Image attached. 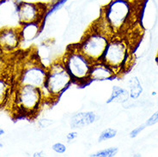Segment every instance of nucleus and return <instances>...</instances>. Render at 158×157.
Instances as JSON below:
<instances>
[{
	"mask_svg": "<svg viewBox=\"0 0 158 157\" xmlns=\"http://www.w3.org/2000/svg\"><path fill=\"white\" fill-rule=\"evenodd\" d=\"M145 127H146V126H145V124H144V125L139 126L138 127H137V128H135L134 130H131V131L130 132V138H136L138 134L142 131L143 130H144V128H145Z\"/></svg>",
	"mask_w": 158,
	"mask_h": 157,
	"instance_id": "obj_21",
	"label": "nucleus"
},
{
	"mask_svg": "<svg viewBox=\"0 0 158 157\" xmlns=\"http://www.w3.org/2000/svg\"><path fill=\"white\" fill-rule=\"evenodd\" d=\"M96 120V114L93 112H82L75 114L71 119V128H83Z\"/></svg>",
	"mask_w": 158,
	"mask_h": 157,
	"instance_id": "obj_11",
	"label": "nucleus"
},
{
	"mask_svg": "<svg viewBox=\"0 0 158 157\" xmlns=\"http://www.w3.org/2000/svg\"><path fill=\"white\" fill-rule=\"evenodd\" d=\"M22 45L20 28H4L0 30V47L5 54L16 52Z\"/></svg>",
	"mask_w": 158,
	"mask_h": 157,
	"instance_id": "obj_9",
	"label": "nucleus"
},
{
	"mask_svg": "<svg viewBox=\"0 0 158 157\" xmlns=\"http://www.w3.org/2000/svg\"><path fill=\"white\" fill-rule=\"evenodd\" d=\"M2 148H4V144L3 143H0V149H2Z\"/></svg>",
	"mask_w": 158,
	"mask_h": 157,
	"instance_id": "obj_28",
	"label": "nucleus"
},
{
	"mask_svg": "<svg viewBox=\"0 0 158 157\" xmlns=\"http://www.w3.org/2000/svg\"><path fill=\"white\" fill-rule=\"evenodd\" d=\"M47 78V66L39 62H31L24 65L20 72L17 84L42 89Z\"/></svg>",
	"mask_w": 158,
	"mask_h": 157,
	"instance_id": "obj_8",
	"label": "nucleus"
},
{
	"mask_svg": "<svg viewBox=\"0 0 158 157\" xmlns=\"http://www.w3.org/2000/svg\"><path fill=\"white\" fill-rule=\"evenodd\" d=\"M12 93L11 79L8 76L0 74V107L4 106L10 99Z\"/></svg>",
	"mask_w": 158,
	"mask_h": 157,
	"instance_id": "obj_13",
	"label": "nucleus"
},
{
	"mask_svg": "<svg viewBox=\"0 0 158 157\" xmlns=\"http://www.w3.org/2000/svg\"><path fill=\"white\" fill-rule=\"evenodd\" d=\"M77 138V131L70 132V133H68L67 136H66V139L68 140V142L73 141V140H75Z\"/></svg>",
	"mask_w": 158,
	"mask_h": 157,
	"instance_id": "obj_23",
	"label": "nucleus"
},
{
	"mask_svg": "<svg viewBox=\"0 0 158 157\" xmlns=\"http://www.w3.org/2000/svg\"><path fill=\"white\" fill-rule=\"evenodd\" d=\"M130 98L129 92L123 89L121 87L114 86L112 89V93H111L110 97L107 101V104H110L113 102L115 103H124L128 101Z\"/></svg>",
	"mask_w": 158,
	"mask_h": 157,
	"instance_id": "obj_14",
	"label": "nucleus"
},
{
	"mask_svg": "<svg viewBox=\"0 0 158 157\" xmlns=\"http://www.w3.org/2000/svg\"><path fill=\"white\" fill-rule=\"evenodd\" d=\"M117 135V130L113 128H107V129L104 130L102 133L100 134V137L98 138V141L101 142L106 141L108 139H112Z\"/></svg>",
	"mask_w": 158,
	"mask_h": 157,
	"instance_id": "obj_18",
	"label": "nucleus"
},
{
	"mask_svg": "<svg viewBox=\"0 0 158 157\" xmlns=\"http://www.w3.org/2000/svg\"><path fill=\"white\" fill-rule=\"evenodd\" d=\"M61 60L71 75L73 83L83 86L90 82L89 74L93 62L79 51L76 45L68 47Z\"/></svg>",
	"mask_w": 158,
	"mask_h": 157,
	"instance_id": "obj_5",
	"label": "nucleus"
},
{
	"mask_svg": "<svg viewBox=\"0 0 158 157\" xmlns=\"http://www.w3.org/2000/svg\"><path fill=\"white\" fill-rule=\"evenodd\" d=\"M111 36L102 25L99 24L88 30L76 46L79 51L95 63L102 59Z\"/></svg>",
	"mask_w": 158,
	"mask_h": 157,
	"instance_id": "obj_4",
	"label": "nucleus"
},
{
	"mask_svg": "<svg viewBox=\"0 0 158 157\" xmlns=\"http://www.w3.org/2000/svg\"><path fill=\"white\" fill-rule=\"evenodd\" d=\"M130 57V45L122 35L110 37L102 61L106 63L118 75L127 64Z\"/></svg>",
	"mask_w": 158,
	"mask_h": 157,
	"instance_id": "obj_6",
	"label": "nucleus"
},
{
	"mask_svg": "<svg viewBox=\"0 0 158 157\" xmlns=\"http://www.w3.org/2000/svg\"><path fill=\"white\" fill-rule=\"evenodd\" d=\"M48 4L20 1L16 3V13L19 26L28 23L43 24L47 18Z\"/></svg>",
	"mask_w": 158,
	"mask_h": 157,
	"instance_id": "obj_7",
	"label": "nucleus"
},
{
	"mask_svg": "<svg viewBox=\"0 0 158 157\" xmlns=\"http://www.w3.org/2000/svg\"><path fill=\"white\" fill-rule=\"evenodd\" d=\"M118 153V149L116 147H110L107 149L100 150L96 153L93 154L92 156L94 157H114Z\"/></svg>",
	"mask_w": 158,
	"mask_h": 157,
	"instance_id": "obj_17",
	"label": "nucleus"
},
{
	"mask_svg": "<svg viewBox=\"0 0 158 157\" xmlns=\"http://www.w3.org/2000/svg\"><path fill=\"white\" fill-rule=\"evenodd\" d=\"M156 61H157V63H158V56H157V58H156Z\"/></svg>",
	"mask_w": 158,
	"mask_h": 157,
	"instance_id": "obj_29",
	"label": "nucleus"
},
{
	"mask_svg": "<svg viewBox=\"0 0 158 157\" xmlns=\"http://www.w3.org/2000/svg\"><path fill=\"white\" fill-rule=\"evenodd\" d=\"M39 126L40 128H47L48 126H50L52 124V119H48V118H42L38 122Z\"/></svg>",
	"mask_w": 158,
	"mask_h": 157,
	"instance_id": "obj_22",
	"label": "nucleus"
},
{
	"mask_svg": "<svg viewBox=\"0 0 158 157\" xmlns=\"http://www.w3.org/2000/svg\"><path fill=\"white\" fill-rule=\"evenodd\" d=\"M8 0H0V5L2 4H4V3H5V2H7Z\"/></svg>",
	"mask_w": 158,
	"mask_h": 157,
	"instance_id": "obj_27",
	"label": "nucleus"
},
{
	"mask_svg": "<svg viewBox=\"0 0 158 157\" xmlns=\"http://www.w3.org/2000/svg\"><path fill=\"white\" fill-rule=\"evenodd\" d=\"M137 0H111L103 8V26L111 35H121L127 30L137 15L138 7Z\"/></svg>",
	"mask_w": 158,
	"mask_h": 157,
	"instance_id": "obj_1",
	"label": "nucleus"
},
{
	"mask_svg": "<svg viewBox=\"0 0 158 157\" xmlns=\"http://www.w3.org/2000/svg\"><path fill=\"white\" fill-rule=\"evenodd\" d=\"M33 157H41L44 156V153L42 151H39V152H35V153L32 155Z\"/></svg>",
	"mask_w": 158,
	"mask_h": 157,
	"instance_id": "obj_24",
	"label": "nucleus"
},
{
	"mask_svg": "<svg viewBox=\"0 0 158 157\" xmlns=\"http://www.w3.org/2000/svg\"><path fill=\"white\" fill-rule=\"evenodd\" d=\"M73 83L71 75L61 59L47 66V78L45 85L40 89L46 102L55 101Z\"/></svg>",
	"mask_w": 158,
	"mask_h": 157,
	"instance_id": "obj_2",
	"label": "nucleus"
},
{
	"mask_svg": "<svg viewBox=\"0 0 158 157\" xmlns=\"http://www.w3.org/2000/svg\"><path fill=\"white\" fill-rule=\"evenodd\" d=\"M117 75L115 71L111 68L107 64L103 61H98L93 63L91 67L90 74H89V80L91 81H97V82H102L111 80L115 77Z\"/></svg>",
	"mask_w": 158,
	"mask_h": 157,
	"instance_id": "obj_10",
	"label": "nucleus"
},
{
	"mask_svg": "<svg viewBox=\"0 0 158 157\" xmlns=\"http://www.w3.org/2000/svg\"><path fill=\"white\" fill-rule=\"evenodd\" d=\"M158 123V111H156L155 114H153L145 123L146 126H152Z\"/></svg>",
	"mask_w": 158,
	"mask_h": 157,
	"instance_id": "obj_20",
	"label": "nucleus"
},
{
	"mask_svg": "<svg viewBox=\"0 0 158 157\" xmlns=\"http://www.w3.org/2000/svg\"><path fill=\"white\" fill-rule=\"evenodd\" d=\"M52 150L57 154H64L66 151V146L62 143H56L52 146Z\"/></svg>",
	"mask_w": 158,
	"mask_h": 157,
	"instance_id": "obj_19",
	"label": "nucleus"
},
{
	"mask_svg": "<svg viewBox=\"0 0 158 157\" xmlns=\"http://www.w3.org/2000/svg\"><path fill=\"white\" fill-rule=\"evenodd\" d=\"M4 134H5V131H4V130L2 129V128H0V138H2V137L4 136Z\"/></svg>",
	"mask_w": 158,
	"mask_h": 157,
	"instance_id": "obj_26",
	"label": "nucleus"
},
{
	"mask_svg": "<svg viewBox=\"0 0 158 157\" xmlns=\"http://www.w3.org/2000/svg\"><path fill=\"white\" fill-rule=\"evenodd\" d=\"M22 43L23 42H30L36 39L41 31L42 24L41 23H28L19 26Z\"/></svg>",
	"mask_w": 158,
	"mask_h": 157,
	"instance_id": "obj_12",
	"label": "nucleus"
},
{
	"mask_svg": "<svg viewBox=\"0 0 158 157\" xmlns=\"http://www.w3.org/2000/svg\"><path fill=\"white\" fill-rule=\"evenodd\" d=\"M13 106L16 114L33 118L45 103L40 89L28 85H16L13 94Z\"/></svg>",
	"mask_w": 158,
	"mask_h": 157,
	"instance_id": "obj_3",
	"label": "nucleus"
},
{
	"mask_svg": "<svg viewBox=\"0 0 158 157\" xmlns=\"http://www.w3.org/2000/svg\"><path fill=\"white\" fill-rule=\"evenodd\" d=\"M69 0H52L50 4H48V10L47 13V17L54 14L55 12L59 11L64 5L67 3Z\"/></svg>",
	"mask_w": 158,
	"mask_h": 157,
	"instance_id": "obj_16",
	"label": "nucleus"
},
{
	"mask_svg": "<svg viewBox=\"0 0 158 157\" xmlns=\"http://www.w3.org/2000/svg\"><path fill=\"white\" fill-rule=\"evenodd\" d=\"M4 55H5V53H4V51L2 50V48L0 47V64L2 63V61H3V59H4Z\"/></svg>",
	"mask_w": 158,
	"mask_h": 157,
	"instance_id": "obj_25",
	"label": "nucleus"
},
{
	"mask_svg": "<svg viewBox=\"0 0 158 157\" xmlns=\"http://www.w3.org/2000/svg\"><path fill=\"white\" fill-rule=\"evenodd\" d=\"M129 85H130V92H129L130 98L133 99V100L138 99L143 92L142 85L138 77L135 76L133 78L131 79L129 82Z\"/></svg>",
	"mask_w": 158,
	"mask_h": 157,
	"instance_id": "obj_15",
	"label": "nucleus"
}]
</instances>
